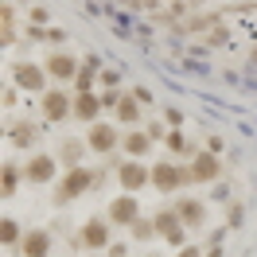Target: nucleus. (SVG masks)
Masks as SVG:
<instances>
[{
  "label": "nucleus",
  "instance_id": "412c9836",
  "mask_svg": "<svg viewBox=\"0 0 257 257\" xmlns=\"http://www.w3.org/2000/svg\"><path fill=\"white\" fill-rule=\"evenodd\" d=\"M133 234H137V238H156L160 230H156L152 222H145V218H137V222H133Z\"/></svg>",
  "mask_w": 257,
  "mask_h": 257
},
{
  "label": "nucleus",
  "instance_id": "1a4fd4ad",
  "mask_svg": "<svg viewBox=\"0 0 257 257\" xmlns=\"http://www.w3.org/2000/svg\"><path fill=\"white\" fill-rule=\"evenodd\" d=\"M43 74H47V66H32V63H16V70H12L16 86H24V90H43Z\"/></svg>",
  "mask_w": 257,
  "mask_h": 257
},
{
  "label": "nucleus",
  "instance_id": "f257e3e1",
  "mask_svg": "<svg viewBox=\"0 0 257 257\" xmlns=\"http://www.w3.org/2000/svg\"><path fill=\"white\" fill-rule=\"evenodd\" d=\"M90 183H94V176H90L86 168H70V172L63 176V183H59V191H55V203L63 207V203H70V199H78Z\"/></svg>",
  "mask_w": 257,
  "mask_h": 257
},
{
  "label": "nucleus",
  "instance_id": "7ed1b4c3",
  "mask_svg": "<svg viewBox=\"0 0 257 257\" xmlns=\"http://www.w3.org/2000/svg\"><path fill=\"white\" fill-rule=\"evenodd\" d=\"M117 179H121L125 191H141L148 179H152V172H145V164H137V160H125L117 168Z\"/></svg>",
  "mask_w": 257,
  "mask_h": 257
},
{
  "label": "nucleus",
  "instance_id": "2eb2a0df",
  "mask_svg": "<svg viewBox=\"0 0 257 257\" xmlns=\"http://www.w3.org/2000/svg\"><path fill=\"white\" fill-rule=\"evenodd\" d=\"M214 176H218V160L214 156H199L191 168V179H214Z\"/></svg>",
  "mask_w": 257,
  "mask_h": 257
},
{
  "label": "nucleus",
  "instance_id": "f03ea898",
  "mask_svg": "<svg viewBox=\"0 0 257 257\" xmlns=\"http://www.w3.org/2000/svg\"><path fill=\"white\" fill-rule=\"evenodd\" d=\"M191 179V172H183V168H176V164H156L152 168V183H156V191H176L179 183H187Z\"/></svg>",
  "mask_w": 257,
  "mask_h": 257
},
{
  "label": "nucleus",
  "instance_id": "0eeeda50",
  "mask_svg": "<svg viewBox=\"0 0 257 257\" xmlns=\"http://www.w3.org/2000/svg\"><path fill=\"white\" fill-rule=\"evenodd\" d=\"M66 113H74V101H70L63 90H51V94H43V117H47V121H63Z\"/></svg>",
  "mask_w": 257,
  "mask_h": 257
},
{
  "label": "nucleus",
  "instance_id": "6e6552de",
  "mask_svg": "<svg viewBox=\"0 0 257 257\" xmlns=\"http://www.w3.org/2000/svg\"><path fill=\"white\" fill-rule=\"evenodd\" d=\"M86 141H90V148L94 152H113L117 148V141H121V133L113 125H94L90 133H86Z\"/></svg>",
  "mask_w": 257,
  "mask_h": 257
},
{
  "label": "nucleus",
  "instance_id": "6ab92c4d",
  "mask_svg": "<svg viewBox=\"0 0 257 257\" xmlns=\"http://www.w3.org/2000/svg\"><path fill=\"white\" fill-rule=\"evenodd\" d=\"M78 152H82L78 141H66V145H63V160L70 164V168H78Z\"/></svg>",
  "mask_w": 257,
  "mask_h": 257
},
{
  "label": "nucleus",
  "instance_id": "5701e85b",
  "mask_svg": "<svg viewBox=\"0 0 257 257\" xmlns=\"http://www.w3.org/2000/svg\"><path fill=\"white\" fill-rule=\"evenodd\" d=\"M168 145H172V152H179V148H183V137H179V133H168Z\"/></svg>",
  "mask_w": 257,
  "mask_h": 257
},
{
  "label": "nucleus",
  "instance_id": "a211bd4d",
  "mask_svg": "<svg viewBox=\"0 0 257 257\" xmlns=\"http://www.w3.org/2000/svg\"><path fill=\"white\" fill-rule=\"evenodd\" d=\"M137 105H141L137 97H125V94H121V101H117V117H121V121H137Z\"/></svg>",
  "mask_w": 257,
  "mask_h": 257
},
{
  "label": "nucleus",
  "instance_id": "4be33fe9",
  "mask_svg": "<svg viewBox=\"0 0 257 257\" xmlns=\"http://www.w3.org/2000/svg\"><path fill=\"white\" fill-rule=\"evenodd\" d=\"M4 195H16V168H4Z\"/></svg>",
  "mask_w": 257,
  "mask_h": 257
},
{
  "label": "nucleus",
  "instance_id": "f8f14e48",
  "mask_svg": "<svg viewBox=\"0 0 257 257\" xmlns=\"http://www.w3.org/2000/svg\"><path fill=\"white\" fill-rule=\"evenodd\" d=\"M97 109H101V97H94L90 90H78V97H74V117H78V121H94Z\"/></svg>",
  "mask_w": 257,
  "mask_h": 257
},
{
  "label": "nucleus",
  "instance_id": "39448f33",
  "mask_svg": "<svg viewBox=\"0 0 257 257\" xmlns=\"http://www.w3.org/2000/svg\"><path fill=\"white\" fill-rule=\"evenodd\" d=\"M105 241H109V222H101V218H94L78 230V245H86V249H101Z\"/></svg>",
  "mask_w": 257,
  "mask_h": 257
},
{
  "label": "nucleus",
  "instance_id": "ddd939ff",
  "mask_svg": "<svg viewBox=\"0 0 257 257\" xmlns=\"http://www.w3.org/2000/svg\"><path fill=\"white\" fill-rule=\"evenodd\" d=\"M74 59H70V55H51L47 59V74L51 78H78V70H74Z\"/></svg>",
  "mask_w": 257,
  "mask_h": 257
},
{
  "label": "nucleus",
  "instance_id": "423d86ee",
  "mask_svg": "<svg viewBox=\"0 0 257 257\" xmlns=\"http://www.w3.org/2000/svg\"><path fill=\"white\" fill-rule=\"evenodd\" d=\"M20 253L24 257H47L51 253V234L47 230H28L20 238Z\"/></svg>",
  "mask_w": 257,
  "mask_h": 257
},
{
  "label": "nucleus",
  "instance_id": "9b49d317",
  "mask_svg": "<svg viewBox=\"0 0 257 257\" xmlns=\"http://www.w3.org/2000/svg\"><path fill=\"white\" fill-rule=\"evenodd\" d=\"M179 222H183V218H179L176 210H164V214H156V230H160V234L172 241V245H179V241H183V230H179Z\"/></svg>",
  "mask_w": 257,
  "mask_h": 257
},
{
  "label": "nucleus",
  "instance_id": "dca6fc26",
  "mask_svg": "<svg viewBox=\"0 0 257 257\" xmlns=\"http://www.w3.org/2000/svg\"><path fill=\"white\" fill-rule=\"evenodd\" d=\"M125 152H128V156H145V152H148V137H145V133H128V137H125Z\"/></svg>",
  "mask_w": 257,
  "mask_h": 257
},
{
  "label": "nucleus",
  "instance_id": "20e7f679",
  "mask_svg": "<svg viewBox=\"0 0 257 257\" xmlns=\"http://www.w3.org/2000/svg\"><path fill=\"white\" fill-rule=\"evenodd\" d=\"M137 218H141V207H137V199H133V195H121V199H113V203H109V222L133 226Z\"/></svg>",
  "mask_w": 257,
  "mask_h": 257
},
{
  "label": "nucleus",
  "instance_id": "b1692460",
  "mask_svg": "<svg viewBox=\"0 0 257 257\" xmlns=\"http://www.w3.org/2000/svg\"><path fill=\"white\" fill-rule=\"evenodd\" d=\"M179 257H199V249H183V253H179Z\"/></svg>",
  "mask_w": 257,
  "mask_h": 257
},
{
  "label": "nucleus",
  "instance_id": "4468645a",
  "mask_svg": "<svg viewBox=\"0 0 257 257\" xmlns=\"http://www.w3.org/2000/svg\"><path fill=\"white\" fill-rule=\"evenodd\" d=\"M176 214L187 226H203V207H199L195 199H179V203H176Z\"/></svg>",
  "mask_w": 257,
  "mask_h": 257
},
{
  "label": "nucleus",
  "instance_id": "9d476101",
  "mask_svg": "<svg viewBox=\"0 0 257 257\" xmlns=\"http://www.w3.org/2000/svg\"><path fill=\"white\" fill-rule=\"evenodd\" d=\"M24 176L32 179V183H51L55 179V160L51 156H32L28 168H24Z\"/></svg>",
  "mask_w": 257,
  "mask_h": 257
},
{
  "label": "nucleus",
  "instance_id": "aec40b11",
  "mask_svg": "<svg viewBox=\"0 0 257 257\" xmlns=\"http://www.w3.org/2000/svg\"><path fill=\"white\" fill-rule=\"evenodd\" d=\"M0 222H4V226H0V234H4V241H8V245H12L16 238H24V234L16 230V218H0Z\"/></svg>",
  "mask_w": 257,
  "mask_h": 257
},
{
  "label": "nucleus",
  "instance_id": "f3484780",
  "mask_svg": "<svg viewBox=\"0 0 257 257\" xmlns=\"http://www.w3.org/2000/svg\"><path fill=\"white\" fill-rule=\"evenodd\" d=\"M12 141H16L20 148H28L35 141V125H28V121H24V125H12Z\"/></svg>",
  "mask_w": 257,
  "mask_h": 257
}]
</instances>
